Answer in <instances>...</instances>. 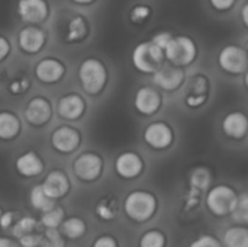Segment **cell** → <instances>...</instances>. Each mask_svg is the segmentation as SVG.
<instances>
[{
  "mask_svg": "<svg viewBox=\"0 0 248 247\" xmlns=\"http://www.w3.org/2000/svg\"><path fill=\"white\" fill-rule=\"evenodd\" d=\"M0 247H16V245L12 240H9V239L0 237Z\"/></svg>",
  "mask_w": 248,
  "mask_h": 247,
  "instance_id": "obj_42",
  "label": "cell"
},
{
  "mask_svg": "<svg viewBox=\"0 0 248 247\" xmlns=\"http://www.w3.org/2000/svg\"><path fill=\"white\" fill-rule=\"evenodd\" d=\"M93 247H118V245H116V242H115L112 237L103 236V237H100V239H97V240L94 242Z\"/></svg>",
  "mask_w": 248,
  "mask_h": 247,
  "instance_id": "obj_37",
  "label": "cell"
},
{
  "mask_svg": "<svg viewBox=\"0 0 248 247\" xmlns=\"http://www.w3.org/2000/svg\"><path fill=\"white\" fill-rule=\"evenodd\" d=\"M84 111V102L77 95H68L60 99L58 114L65 119H77Z\"/></svg>",
  "mask_w": 248,
  "mask_h": 247,
  "instance_id": "obj_18",
  "label": "cell"
},
{
  "mask_svg": "<svg viewBox=\"0 0 248 247\" xmlns=\"http://www.w3.org/2000/svg\"><path fill=\"white\" fill-rule=\"evenodd\" d=\"M150 16V9L147 6H137L131 10V19L137 23L142 22Z\"/></svg>",
  "mask_w": 248,
  "mask_h": 247,
  "instance_id": "obj_33",
  "label": "cell"
},
{
  "mask_svg": "<svg viewBox=\"0 0 248 247\" xmlns=\"http://www.w3.org/2000/svg\"><path fill=\"white\" fill-rule=\"evenodd\" d=\"M41 186H42L44 192H45L49 198L57 199V198L64 197V195L68 192L70 183H68L67 176H65L62 172H57V170H55V172H51V173L45 178V181H44V183H42Z\"/></svg>",
  "mask_w": 248,
  "mask_h": 247,
  "instance_id": "obj_12",
  "label": "cell"
},
{
  "mask_svg": "<svg viewBox=\"0 0 248 247\" xmlns=\"http://www.w3.org/2000/svg\"><path fill=\"white\" fill-rule=\"evenodd\" d=\"M237 194L224 185L215 186L206 198V205L211 210V213H214L215 215H227L231 214L235 204H237Z\"/></svg>",
  "mask_w": 248,
  "mask_h": 247,
  "instance_id": "obj_4",
  "label": "cell"
},
{
  "mask_svg": "<svg viewBox=\"0 0 248 247\" xmlns=\"http://www.w3.org/2000/svg\"><path fill=\"white\" fill-rule=\"evenodd\" d=\"M62 233L68 237V239H78L86 233V224L83 220L80 218H68L62 223L61 226Z\"/></svg>",
  "mask_w": 248,
  "mask_h": 247,
  "instance_id": "obj_24",
  "label": "cell"
},
{
  "mask_svg": "<svg viewBox=\"0 0 248 247\" xmlns=\"http://www.w3.org/2000/svg\"><path fill=\"white\" fill-rule=\"evenodd\" d=\"M247 9H248V6L246 4L244 7H243V19H244V23L247 25Z\"/></svg>",
  "mask_w": 248,
  "mask_h": 247,
  "instance_id": "obj_43",
  "label": "cell"
},
{
  "mask_svg": "<svg viewBox=\"0 0 248 247\" xmlns=\"http://www.w3.org/2000/svg\"><path fill=\"white\" fill-rule=\"evenodd\" d=\"M0 215H1V210H0Z\"/></svg>",
  "mask_w": 248,
  "mask_h": 247,
  "instance_id": "obj_45",
  "label": "cell"
},
{
  "mask_svg": "<svg viewBox=\"0 0 248 247\" xmlns=\"http://www.w3.org/2000/svg\"><path fill=\"white\" fill-rule=\"evenodd\" d=\"M224 132L232 138H241L247 131V118L244 114L232 112L225 116L222 122Z\"/></svg>",
  "mask_w": 248,
  "mask_h": 247,
  "instance_id": "obj_19",
  "label": "cell"
},
{
  "mask_svg": "<svg viewBox=\"0 0 248 247\" xmlns=\"http://www.w3.org/2000/svg\"><path fill=\"white\" fill-rule=\"evenodd\" d=\"M164 51L153 42H142L134 48L132 63L142 73H154L161 67Z\"/></svg>",
  "mask_w": 248,
  "mask_h": 247,
  "instance_id": "obj_1",
  "label": "cell"
},
{
  "mask_svg": "<svg viewBox=\"0 0 248 247\" xmlns=\"http://www.w3.org/2000/svg\"><path fill=\"white\" fill-rule=\"evenodd\" d=\"M190 247H221V245H219V242H218L215 237H212V236H202V237H199L196 242H193Z\"/></svg>",
  "mask_w": 248,
  "mask_h": 247,
  "instance_id": "obj_34",
  "label": "cell"
},
{
  "mask_svg": "<svg viewBox=\"0 0 248 247\" xmlns=\"http://www.w3.org/2000/svg\"><path fill=\"white\" fill-rule=\"evenodd\" d=\"M97 214H99V217L100 218H103V220H110V218H113V213H112V210H110V207H108L106 205V202L103 201V202H100V205L97 207Z\"/></svg>",
  "mask_w": 248,
  "mask_h": 247,
  "instance_id": "obj_36",
  "label": "cell"
},
{
  "mask_svg": "<svg viewBox=\"0 0 248 247\" xmlns=\"http://www.w3.org/2000/svg\"><path fill=\"white\" fill-rule=\"evenodd\" d=\"M25 116L26 119L33 124V125H42L45 124L49 116H51V106L49 103L42 99V98H35L32 99L25 111Z\"/></svg>",
  "mask_w": 248,
  "mask_h": 247,
  "instance_id": "obj_13",
  "label": "cell"
},
{
  "mask_svg": "<svg viewBox=\"0 0 248 247\" xmlns=\"http://www.w3.org/2000/svg\"><path fill=\"white\" fill-rule=\"evenodd\" d=\"M48 12L46 3L44 0H19L17 13L23 22L38 23L45 19Z\"/></svg>",
  "mask_w": 248,
  "mask_h": 247,
  "instance_id": "obj_8",
  "label": "cell"
},
{
  "mask_svg": "<svg viewBox=\"0 0 248 247\" xmlns=\"http://www.w3.org/2000/svg\"><path fill=\"white\" fill-rule=\"evenodd\" d=\"M160 106V96L151 87H142L135 95V108L141 114H153Z\"/></svg>",
  "mask_w": 248,
  "mask_h": 247,
  "instance_id": "obj_17",
  "label": "cell"
},
{
  "mask_svg": "<svg viewBox=\"0 0 248 247\" xmlns=\"http://www.w3.org/2000/svg\"><path fill=\"white\" fill-rule=\"evenodd\" d=\"M19 132V121L9 112H0V138L9 140Z\"/></svg>",
  "mask_w": 248,
  "mask_h": 247,
  "instance_id": "obj_21",
  "label": "cell"
},
{
  "mask_svg": "<svg viewBox=\"0 0 248 247\" xmlns=\"http://www.w3.org/2000/svg\"><path fill=\"white\" fill-rule=\"evenodd\" d=\"M16 169L23 176H28V178L36 176L42 172V162L35 153L29 151V153L22 154L16 160Z\"/></svg>",
  "mask_w": 248,
  "mask_h": 247,
  "instance_id": "obj_20",
  "label": "cell"
},
{
  "mask_svg": "<svg viewBox=\"0 0 248 247\" xmlns=\"http://www.w3.org/2000/svg\"><path fill=\"white\" fill-rule=\"evenodd\" d=\"M64 211L61 208H51L45 213H42L41 217V224L46 229H58L62 223Z\"/></svg>",
  "mask_w": 248,
  "mask_h": 247,
  "instance_id": "obj_25",
  "label": "cell"
},
{
  "mask_svg": "<svg viewBox=\"0 0 248 247\" xmlns=\"http://www.w3.org/2000/svg\"><path fill=\"white\" fill-rule=\"evenodd\" d=\"M7 52H9V42L0 36V60L4 58L7 55Z\"/></svg>",
  "mask_w": 248,
  "mask_h": 247,
  "instance_id": "obj_41",
  "label": "cell"
},
{
  "mask_svg": "<svg viewBox=\"0 0 248 247\" xmlns=\"http://www.w3.org/2000/svg\"><path fill=\"white\" fill-rule=\"evenodd\" d=\"M87 32V28H86V23L83 20V17L77 16L74 19L70 20L68 23V31H67V38L70 41H77V39H81Z\"/></svg>",
  "mask_w": 248,
  "mask_h": 247,
  "instance_id": "obj_27",
  "label": "cell"
},
{
  "mask_svg": "<svg viewBox=\"0 0 248 247\" xmlns=\"http://www.w3.org/2000/svg\"><path fill=\"white\" fill-rule=\"evenodd\" d=\"M13 221V213H1L0 215V227L1 229H7Z\"/></svg>",
  "mask_w": 248,
  "mask_h": 247,
  "instance_id": "obj_39",
  "label": "cell"
},
{
  "mask_svg": "<svg viewBox=\"0 0 248 247\" xmlns=\"http://www.w3.org/2000/svg\"><path fill=\"white\" fill-rule=\"evenodd\" d=\"M218 60H219V66L225 71H230V73H241V71H244V68L247 66L246 51L238 47H234V45L225 47L221 51Z\"/></svg>",
  "mask_w": 248,
  "mask_h": 247,
  "instance_id": "obj_6",
  "label": "cell"
},
{
  "mask_svg": "<svg viewBox=\"0 0 248 247\" xmlns=\"http://www.w3.org/2000/svg\"><path fill=\"white\" fill-rule=\"evenodd\" d=\"M74 1H77V3H90L92 0H74Z\"/></svg>",
  "mask_w": 248,
  "mask_h": 247,
  "instance_id": "obj_44",
  "label": "cell"
},
{
  "mask_svg": "<svg viewBox=\"0 0 248 247\" xmlns=\"http://www.w3.org/2000/svg\"><path fill=\"white\" fill-rule=\"evenodd\" d=\"M205 96L206 95H192V96L187 98V103L190 106H198V105H201L205 100Z\"/></svg>",
  "mask_w": 248,
  "mask_h": 247,
  "instance_id": "obj_40",
  "label": "cell"
},
{
  "mask_svg": "<svg viewBox=\"0 0 248 247\" xmlns=\"http://www.w3.org/2000/svg\"><path fill=\"white\" fill-rule=\"evenodd\" d=\"M144 138L154 148H166L167 146H170L173 140V134H171V130L166 124L155 122L147 127L144 132Z\"/></svg>",
  "mask_w": 248,
  "mask_h": 247,
  "instance_id": "obj_9",
  "label": "cell"
},
{
  "mask_svg": "<svg viewBox=\"0 0 248 247\" xmlns=\"http://www.w3.org/2000/svg\"><path fill=\"white\" fill-rule=\"evenodd\" d=\"M78 77L81 86L89 93H97L105 86L106 82V71L100 61L89 58L81 63L78 70Z\"/></svg>",
  "mask_w": 248,
  "mask_h": 247,
  "instance_id": "obj_3",
  "label": "cell"
},
{
  "mask_svg": "<svg viewBox=\"0 0 248 247\" xmlns=\"http://www.w3.org/2000/svg\"><path fill=\"white\" fill-rule=\"evenodd\" d=\"M20 245L23 247H42V236L41 234H25L20 239Z\"/></svg>",
  "mask_w": 248,
  "mask_h": 247,
  "instance_id": "obj_32",
  "label": "cell"
},
{
  "mask_svg": "<svg viewBox=\"0 0 248 247\" xmlns=\"http://www.w3.org/2000/svg\"><path fill=\"white\" fill-rule=\"evenodd\" d=\"M211 3H212V6H214L215 9H218V10H225V9H228V7L232 6L234 0H211Z\"/></svg>",
  "mask_w": 248,
  "mask_h": 247,
  "instance_id": "obj_38",
  "label": "cell"
},
{
  "mask_svg": "<svg viewBox=\"0 0 248 247\" xmlns=\"http://www.w3.org/2000/svg\"><path fill=\"white\" fill-rule=\"evenodd\" d=\"M209 182H211V173L205 167H199L193 170L190 175V183L196 191H203L205 188H208Z\"/></svg>",
  "mask_w": 248,
  "mask_h": 247,
  "instance_id": "obj_28",
  "label": "cell"
},
{
  "mask_svg": "<svg viewBox=\"0 0 248 247\" xmlns=\"http://www.w3.org/2000/svg\"><path fill=\"white\" fill-rule=\"evenodd\" d=\"M42 247H64V240L58 229H46L42 234Z\"/></svg>",
  "mask_w": 248,
  "mask_h": 247,
  "instance_id": "obj_30",
  "label": "cell"
},
{
  "mask_svg": "<svg viewBox=\"0 0 248 247\" xmlns=\"http://www.w3.org/2000/svg\"><path fill=\"white\" fill-rule=\"evenodd\" d=\"M183 71L176 67L164 66L154 71V83L164 90H173L183 82Z\"/></svg>",
  "mask_w": 248,
  "mask_h": 247,
  "instance_id": "obj_10",
  "label": "cell"
},
{
  "mask_svg": "<svg viewBox=\"0 0 248 247\" xmlns=\"http://www.w3.org/2000/svg\"><path fill=\"white\" fill-rule=\"evenodd\" d=\"M170 39H171V35L169 32H160V33L154 35V38H153L151 42L155 44L158 48H161L164 51V48L167 47V44L170 42Z\"/></svg>",
  "mask_w": 248,
  "mask_h": 247,
  "instance_id": "obj_35",
  "label": "cell"
},
{
  "mask_svg": "<svg viewBox=\"0 0 248 247\" xmlns=\"http://www.w3.org/2000/svg\"><path fill=\"white\" fill-rule=\"evenodd\" d=\"M224 242L227 247H248V231L243 227L230 229L225 236Z\"/></svg>",
  "mask_w": 248,
  "mask_h": 247,
  "instance_id": "obj_23",
  "label": "cell"
},
{
  "mask_svg": "<svg viewBox=\"0 0 248 247\" xmlns=\"http://www.w3.org/2000/svg\"><path fill=\"white\" fill-rule=\"evenodd\" d=\"M51 141H52V146L55 150H58L61 153H70L78 146L80 137H78L77 131H74L73 128L61 127V128L55 130Z\"/></svg>",
  "mask_w": 248,
  "mask_h": 247,
  "instance_id": "obj_11",
  "label": "cell"
},
{
  "mask_svg": "<svg viewBox=\"0 0 248 247\" xmlns=\"http://www.w3.org/2000/svg\"><path fill=\"white\" fill-rule=\"evenodd\" d=\"M157 202L155 198L142 191L132 192L125 199V211L128 217H131L135 221H147L153 217L155 211Z\"/></svg>",
  "mask_w": 248,
  "mask_h": 247,
  "instance_id": "obj_2",
  "label": "cell"
},
{
  "mask_svg": "<svg viewBox=\"0 0 248 247\" xmlns=\"http://www.w3.org/2000/svg\"><path fill=\"white\" fill-rule=\"evenodd\" d=\"M164 52H166V57L174 66H186L190 61H193L196 55V47L190 38L177 36V38L170 39V42L164 48Z\"/></svg>",
  "mask_w": 248,
  "mask_h": 247,
  "instance_id": "obj_5",
  "label": "cell"
},
{
  "mask_svg": "<svg viewBox=\"0 0 248 247\" xmlns=\"http://www.w3.org/2000/svg\"><path fill=\"white\" fill-rule=\"evenodd\" d=\"M64 73V67L61 63L52 58H45L39 61L35 67V74L36 77L44 82V83H54L57 82Z\"/></svg>",
  "mask_w": 248,
  "mask_h": 247,
  "instance_id": "obj_15",
  "label": "cell"
},
{
  "mask_svg": "<svg viewBox=\"0 0 248 247\" xmlns=\"http://www.w3.org/2000/svg\"><path fill=\"white\" fill-rule=\"evenodd\" d=\"M116 172L126 179L135 178L142 170V160L135 153H124L116 159Z\"/></svg>",
  "mask_w": 248,
  "mask_h": 247,
  "instance_id": "obj_14",
  "label": "cell"
},
{
  "mask_svg": "<svg viewBox=\"0 0 248 247\" xmlns=\"http://www.w3.org/2000/svg\"><path fill=\"white\" fill-rule=\"evenodd\" d=\"M166 245V237L160 231H148L147 234L142 236L140 247H164Z\"/></svg>",
  "mask_w": 248,
  "mask_h": 247,
  "instance_id": "obj_31",
  "label": "cell"
},
{
  "mask_svg": "<svg viewBox=\"0 0 248 247\" xmlns=\"http://www.w3.org/2000/svg\"><path fill=\"white\" fill-rule=\"evenodd\" d=\"M102 170V160L99 156L86 153L81 154L76 162H74V172L81 181H94Z\"/></svg>",
  "mask_w": 248,
  "mask_h": 247,
  "instance_id": "obj_7",
  "label": "cell"
},
{
  "mask_svg": "<svg viewBox=\"0 0 248 247\" xmlns=\"http://www.w3.org/2000/svg\"><path fill=\"white\" fill-rule=\"evenodd\" d=\"M44 32L33 26L23 28L19 33V45L26 52H36L44 45Z\"/></svg>",
  "mask_w": 248,
  "mask_h": 247,
  "instance_id": "obj_16",
  "label": "cell"
},
{
  "mask_svg": "<svg viewBox=\"0 0 248 247\" xmlns=\"http://www.w3.org/2000/svg\"><path fill=\"white\" fill-rule=\"evenodd\" d=\"M232 215L235 221H240L243 224H246L248 221V198L246 194H243L237 199V204L232 210Z\"/></svg>",
  "mask_w": 248,
  "mask_h": 247,
  "instance_id": "obj_29",
  "label": "cell"
},
{
  "mask_svg": "<svg viewBox=\"0 0 248 247\" xmlns=\"http://www.w3.org/2000/svg\"><path fill=\"white\" fill-rule=\"evenodd\" d=\"M31 204L33 205L35 210H39V211L45 213V211H48V210H51V208L55 207V199L49 198L44 192V189H42L41 185H36L31 191Z\"/></svg>",
  "mask_w": 248,
  "mask_h": 247,
  "instance_id": "obj_22",
  "label": "cell"
},
{
  "mask_svg": "<svg viewBox=\"0 0 248 247\" xmlns=\"http://www.w3.org/2000/svg\"><path fill=\"white\" fill-rule=\"evenodd\" d=\"M38 226V221L32 217H23L20 218L15 226H13V231L12 234L16 237V239H20L22 236L25 234H29V233H33V230L36 229Z\"/></svg>",
  "mask_w": 248,
  "mask_h": 247,
  "instance_id": "obj_26",
  "label": "cell"
}]
</instances>
